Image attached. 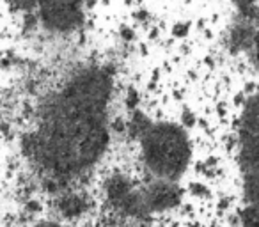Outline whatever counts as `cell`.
<instances>
[{"mask_svg": "<svg viewBox=\"0 0 259 227\" xmlns=\"http://www.w3.org/2000/svg\"><path fill=\"white\" fill-rule=\"evenodd\" d=\"M110 78L98 68L78 73L55 100L34 142L37 158L54 174H78L103 155L108 142Z\"/></svg>", "mask_w": 259, "mask_h": 227, "instance_id": "1", "label": "cell"}, {"mask_svg": "<svg viewBox=\"0 0 259 227\" xmlns=\"http://www.w3.org/2000/svg\"><path fill=\"white\" fill-rule=\"evenodd\" d=\"M141 153L155 179L176 183L190 163L192 146L180 124L149 123L141 130Z\"/></svg>", "mask_w": 259, "mask_h": 227, "instance_id": "2", "label": "cell"}, {"mask_svg": "<svg viewBox=\"0 0 259 227\" xmlns=\"http://www.w3.org/2000/svg\"><path fill=\"white\" fill-rule=\"evenodd\" d=\"M87 0H39V22L52 32H73L83 23Z\"/></svg>", "mask_w": 259, "mask_h": 227, "instance_id": "3", "label": "cell"}, {"mask_svg": "<svg viewBox=\"0 0 259 227\" xmlns=\"http://www.w3.org/2000/svg\"><path fill=\"white\" fill-rule=\"evenodd\" d=\"M238 146L240 153L259 151V93L248 98L243 107L238 130Z\"/></svg>", "mask_w": 259, "mask_h": 227, "instance_id": "4", "label": "cell"}, {"mask_svg": "<svg viewBox=\"0 0 259 227\" xmlns=\"http://www.w3.org/2000/svg\"><path fill=\"white\" fill-rule=\"evenodd\" d=\"M238 16L259 29V0H231Z\"/></svg>", "mask_w": 259, "mask_h": 227, "instance_id": "5", "label": "cell"}, {"mask_svg": "<svg viewBox=\"0 0 259 227\" xmlns=\"http://www.w3.org/2000/svg\"><path fill=\"white\" fill-rule=\"evenodd\" d=\"M241 227H259V206L247 204L240 215Z\"/></svg>", "mask_w": 259, "mask_h": 227, "instance_id": "6", "label": "cell"}, {"mask_svg": "<svg viewBox=\"0 0 259 227\" xmlns=\"http://www.w3.org/2000/svg\"><path fill=\"white\" fill-rule=\"evenodd\" d=\"M247 52H248V55H250L254 66L257 68V71H259V29H257V27H255L254 37H252V41H250V44H248Z\"/></svg>", "mask_w": 259, "mask_h": 227, "instance_id": "7", "label": "cell"}, {"mask_svg": "<svg viewBox=\"0 0 259 227\" xmlns=\"http://www.w3.org/2000/svg\"><path fill=\"white\" fill-rule=\"evenodd\" d=\"M11 8L18 9V11H30V9H37L39 0H6Z\"/></svg>", "mask_w": 259, "mask_h": 227, "instance_id": "8", "label": "cell"}]
</instances>
